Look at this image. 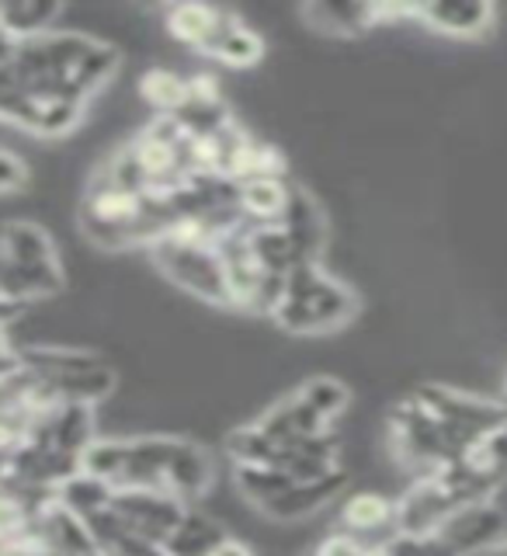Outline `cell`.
I'll use <instances>...</instances> for the list:
<instances>
[{
    "mask_svg": "<svg viewBox=\"0 0 507 556\" xmlns=\"http://www.w3.org/2000/svg\"><path fill=\"white\" fill-rule=\"evenodd\" d=\"M80 469L109 480L115 491L143 486V491H164L181 504L199 501L213 483L208 452L188 439H170V434L94 439L84 452Z\"/></svg>",
    "mask_w": 507,
    "mask_h": 556,
    "instance_id": "1",
    "label": "cell"
},
{
    "mask_svg": "<svg viewBox=\"0 0 507 556\" xmlns=\"http://www.w3.org/2000/svg\"><path fill=\"white\" fill-rule=\"evenodd\" d=\"M118 49L84 31H46L11 46L4 60L17 87L87 104L118 70Z\"/></svg>",
    "mask_w": 507,
    "mask_h": 556,
    "instance_id": "2",
    "label": "cell"
},
{
    "mask_svg": "<svg viewBox=\"0 0 507 556\" xmlns=\"http://www.w3.org/2000/svg\"><path fill=\"white\" fill-rule=\"evenodd\" d=\"M56 292H63V265L52 237L31 219L0 226V295L28 306Z\"/></svg>",
    "mask_w": 507,
    "mask_h": 556,
    "instance_id": "3",
    "label": "cell"
},
{
    "mask_svg": "<svg viewBox=\"0 0 507 556\" xmlns=\"http://www.w3.org/2000/svg\"><path fill=\"white\" fill-rule=\"evenodd\" d=\"M358 313V295L352 286L320 268V261H306L289 271L282 300L275 306V324L289 334H330Z\"/></svg>",
    "mask_w": 507,
    "mask_h": 556,
    "instance_id": "4",
    "label": "cell"
},
{
    "mask_svg": "<svg viewBox=\"0 0 507 556\" xmlns=\"http://www.w3.org/2000/svg\"><path fill=\"white\" fill-rule=\"evenodd\" d=\"M22 369H28L39 379L56 404L94 407L115 390V372L98 355L80 352V348H60V344L22 348Z\"/></svg>",
    "mask_w": 507,
    "mask_h": 556,
    "instance_id": "5",
    "label": "cell"
},
{
    "mask_svg": "<svg viewBox=\"0 0 507 556\" xmlns=\"http://www.w3.org/2000/svg\"><path fill=\"white\" fill-rule=\"evenodd\" d=\"M393 445H396V456L404 459L407 466L421 469L424 473H434L448 463H456L466 452L459 448V442L442 428V421L434 417L421 400L407 396L404 404L393 410Z\"/></svg>",
    "mask_w": 507,
    "mask_h": 556,
    "instance_id": "6",
    "label": "cell"
},
{
    "mask_svg": "<svg viewBox=\"0 0 507 556\" xmlns=\"http://www.w3.org/2000/svg\"><path fill=\"white\" fill-rule=\"evenodd\" d=\"M150 257L174 286H181L195 300H205L213 306H233L216 248H181V243L170 240H153Z\"/></svg>",
    "mask_w": 507,
    "mask_h": 556,
    "instance_id": "7",
    "label": "cell"
},
{
    "mask_svg": "<svg viewBox=\"0 0 507 556\" xmlns=\"http://www.w3.org/2000/svg\"><path fill=\"white\" fill-rule=\"evenodd\" d=\"M421 404L439 417L442 428L459 442V448H473L483 434L507 425V407L500 400H483L473 393H459L448 387H421L414 393Z\"/></svg>",
    "mask_w": 507,
    "mask_h": 556,
    "instance_id": "8",
    "label": "cell"
},
{
    "mask_svg": "<svg viewBox=\"0 0 507 556\" xmlns=\"http://www.w3.org/2000/svg\"><path fill=\"white\" fill-rule=\"evenodd\" d=\"M112 511L126 521L129 532H136L139 539H147V543H153V546H164L170 539V532L181 526V518H185L188 508L178 497H170L164 491L126 486V491H115Z\"/></svg>",
    "mask_w": 507,
    "mask_h": 556,
    "instance_id": "9",
    "label": "cell"
},
{
    "mask_svg": "<svg viewBox=\"0 0 507 556\" xmlns=\"http://www.w3.org/2000/svg\"><path fill=\"white\" fill-rule=\"evenodd\" d=\"M439 539L456 556H483L500 539H507V515L494 501L462 504L459 511H452L439 526Z\"/></svg>",
    "mask_w": 507,
    "mask_h": 556,
    "instance_id": "10",
    "label": "cell"
},
{
    "mask_svg": "<svg viewBox=\"0 0 507 556\" xmlns=\"http://www.w3.org/2000/svg\"><path fill=\"white\" fill-rule=\"evenodd\" d=\"M459 497L439 473H424L396 501V532H439L442 521L459 511Z\"/></svg>",
    "mask_w": 507,
    "mask_h": 556,
    "instance_id": "11",
    "label": "cell"
},
{
    "mask_svg": "<svg viewBox=\"0 0 507 556\" xmlns=\"http://www.w3.org/2000/svg\"><path fill=\"white\" fill-rule=\"evenodd\" d=\"M31 532L42 539V546L52 556H94V539L87 532L84 521L66 511L56 497H42L35 504V515H31Z\"/></svg>",
    "mask_w": 507,
    "mask_h": 556,
    "instance_id": "12",
    "label": "cell"
},
{
    "mask_svg": "<svg viewBox=\"0 0 507 556\" xmlns=\"http://www.w3.org/2000/svg\"><path fill=\"white\" fill-rule=\"evenodd\" d=\"M347 486V477L341 469L327 473L320 480H292L278 497H271L268 504H261V515H268L275 521H300L317 515L320 508H327L330 501H338Z\"/></svg>",
    "mask_w": 507,
    "mask_h": 556,
    "instance_id": "13",
    "label": "cell"
},
{
    "mask_svg": "<svg viewBox=\"0 0 507 556\" xmlns=\"http://www.w3.org/2000/svg\"><path fill=\"white\" fill-rule=\"evenodd\" d=\"M278 226L289 233V240L295 243V251L303 254V261H320L327 248V219H324V208L306 188L289 185V202H286V213L278 216Z\"/></svg>",
    "mask_w": 507,
    "mask_h": 556,
    "instance_id": "14",
    "label": "cell"
},
{
    "mask_svg": "<svg viewBox=\"0 0 507 556\" xmlns=\"http://www.w3.org/2000/svg\"><path fill=\"white\" fill-rule=\"evenodd\" d=\"M417 22L428 28L452 35V39H480L494 28L497 8L494 4H456V0H442V4H414Z\"/></svg>",
    "mask_w": 507,
    "mask_h": 556,
    "instance_id": "15",
    "label": "cell"
},
{
    "mask_svg": "<svg viewBox=\"0 0 507 556\" xmlns=\"http://www.w3.org/2000/svg\"><path fill=\"white\" fill-rule=\"evenodd\" d=\"M199 52L216 56L230 66H254L261 56H265V42H261L257 31L243 25L237 14L219 8L216 25H213V31H208V39L199 46Z\"/></svg>",
    "mask_w": 507,
    "mask_h": 556,
    "instance_id": "16",
    "label": "cell"
},
{
    "mask_svg": "<svg viewBox=\"0 0 507 556\" xmlns=\"http://www.w3.org/2000/svg\"><path fill=\"white\" fill-rule=\"evenodd\" d=\"M341 521H344V532H352V535H376V532L390 535L396 532V501L386 494H372V491L352 494L341 508Z\"/></svg>",
    "mask_w": 507,
    "mask_h": 556,
    "instance_id": "17",
    "label": "cell"
},
{
    "mask_svg": "<svg viewBox=\"0 0 507 556\" xmlns=\"http://www.w3.org/2000/svg\"><path fill=\"white\" fill-rule=\"evenodd\" d=\"M289 202L286 178H248L237 181V208L248 223H278Z\"/></svg>",
    "mask_w": 507,
    "mask_h": 556,
    "instance_id": "18",
    "label": "cell"
},
{
    "mask_svg": "<svg viewBox=\"0 0 507 556\" xmlns=\"http://www.w3.org/2000/svg\"><path fill=\"white\" fill-rule=\"evenodd\" d=\"M60 14L63 8L46 4V0H11V4H0V35H8L11 42L39 39L52 31Z\"/></svg>",
    "mask_w": 507,
    "mask_h": 556,
    "instance_id": "19",
    "label": "cell"
},
{
    "mask_svg": "<svg viewBox=\"0 0 507 556\" xmlns=\"http://www.w3.org/2000/svg\"><path fill=\"white\" fill-rule=\"evenodd\" d=\"M52 497H56L66 511H74L80 521H87V518L101 515L104 508H112L115 486L109 480L91 477V473H84V469H77L74 477H66L56 491H52Z\"/></svg>",
    "mask_w": 507,
    "mask_h": 556,
    "instance_id": "20",
    "label": "cell"
},
{
    "mask_svg": "<svg viewBox=\"0 0 507 556\" xmlns=\"http://www.w3.org/2000/svg\"><path fill=\"white\" fill-rule=\"evenodd\" d=\"M303 17L330 35H362L382 22L379 4H306Z\"/></svg>",
    "mask_w": 507,
    "mask_h": 556,
    "instance_id": "21",
    "label": "cell"
},
{
    "mask_svg": "<svg viewBox=\"0 0 507 556\" xmlns=\"http://www.w3.org/2000/svg\"><path fill=\"white\" fill-rule=\"evenodd\" d=\"M226 539L223 526L213 518H205L199 511H185L181 526L170 532V539L164 543L167 556H208Z\"/></svg>",
    "mask_w": 507,
    "mask_h": 556,
    "instance_id": "22",
    "label": "cell"
},
{
    "mask_svg": "<svg viewBox=\"0 0 507 556\" xmlns=\"http://www.w3.org/2000/svg\"><path fill=\"white\" fill-rule=\"evenodd\" d=\"M226 452L237 466H275L278 469V456H282V442L268 439L257 425H240L237 431H230L226 439Z\"/></svg>",
    "mask_w": 507,
    "mask_h": 556,
    "instance_id": "23",
    "label": "cell"
},
{
    "mask_svg": "<svg viewBox=\"0 0 507 556\" xmlns=\"http://www.w3.org/2000/svg\"><path fill=\"white\" fill-rule=\"evenodd\" d=\"M219 17V8H208V4H178V8H167V31L174 35L178 42H185L188 49H195L208 39Z\"/></svg>",
    "mask_w": 507,
    "mask_h": 556,
    "instance_id": "24",
    "label": "cell"
},
{
    "mask_svg": "<svg viewBox=\"0 0 507 556\" xmlns=\"http://www.w3.org/2000/svg\"><path fill=\"white\" fill-rule=\"evenodd\" d=\"M233 483H237V491L248 497L251 504H268L271 497H278L286 491V486L292 483L289 473H282V469H275V466H237L233 469Z\"/></svg>",
    "mask_w": 507,
    "mask_h": 556,
    "instance_id": "25",
    "label": "cell"
},
{
    "mask_svg": "<svg viewBox=\"0 0 507 556\" xmlns=\"http://www.w3.org/2000/svg\"><path fill=\"white\" fill-rule=\"evenodd\" d=\"M295 396H300L303 404H306L313 414H317V417H324L327 425L334 421V417L347 407V387H344L341 379H330V376L306 379Z\"/></svg>",
    "mask_w": 507,
    "mask_h": 556,
    "instance_id": "26",
    "label": "cell"
},
{
    "mask_svg": "<svg viewBox=\"0 0 507 556\" xmlns=\"http://www.w3.org/2000/svg\"><path fill=\"white\" fill-rule=\"evenodd\" d=\"M139 91H143V98L153 104L161 115H170L178 112L185 98H188V80L170 74V70H150V74H143V80H139Z\"/></svg>",
    "mask_w": 507,
    "mask_h": 556,
    "instance_id": "27",
    "label": "cell"
},
{
    "mask_svg": "<svg viewBox=\"0 0 507 556\" xmlns=\"http://www.w3.org/2000/svg\"><path fill=\"white\" fill-rule=\"evenodd\" d=\"M372 553L376 556H456L439 539V532H390Z\"/></svg>",
    "mask_w": 507,
    "mask_h": 556,
    "instance_id": "28",
    "label": "cell"
},
{
    "mask_svg": "<svg viewBox=\"0 0 507 556\" xmlns=\"http://www.w3.org/2000/svg\"><path fill=\"white\" fill-rule=\"evenodd\" d=\"M28 185V164L17 153L0 147V195H14Z\"/></svg>",
    "mask_w": 507,
    "mask_h": 556,
    "instance_id": "29",
    "label": "cell"
},
{
    "mask_svg": "<svg viewBox=\"0 0 507 556\" xmlns=\"http://www.w3.org/2000/svg\"><path fill=\"white\" fill-rule=\"evenodd\" d=\"M317 556H376V553L365 546L358 535H352V532H334V535H327L324 543H320Z\"/></svg>",
    "mask_w": 507,
    "mask_h": 556,
    "instance_id": "30",
    "label": "cell"
},
{
    "mask_svg": "<svg viewBox=\"0 0 507 556\" xmlns=\"http://www.w3.org/2000/svg\"><path fill=\"white\" fill-rule=\"evenodd\" d=\"M17 369H22V348H14L8 330H0V379L14 376Z\"/></svg>",
    "mask_w": 507,
    "mask_h": 556,
    "instance_id": "31",
    "label": "cell"
},
{
    "mask_svg": "<svg viewBox=\"0 0 507 556\" xmlns=\"http://www.w3.org/2000/svg\"><path fill=\"white\" fill-rule=\"evenodd\" d=\"M208 556H254V549L248 546V543H240V539H233V535H226L223 543L208 553Z\"/></svg>",
    "mask_w": 507,
    "mask_h": 556,
    "instance_id": "32",
    "label": "cell"
},
{
    "mask_svg": "<svg viewBox=\"0 0 507 556\" xmlns=\"http://www.w3.org/2000/svg\"><path fill=\"white\" fill-rule=\"evenodd\" d=\"M22 313H25L22 303H11V300H4V295H0V330H8L17 317H22Z\"/></svg>",
    "mask_w": 507,
    "mask_h": 556,
    "instance_id": "33",
    "label": "cell"
},
{
    "mask_svg": "<svg viewBox=\"0 0 507 556\" xmlns=\"http://www.w3.org/2000/svg\"><path fill=\"white\" fill-rule=\"evenodd\" d=\"M500 404L507 407V379H504V400H500Z\"/></svg>",
    "mask_w": 507,
    "mask_h": 556,
    "instance_id": "34",
    "label": "cell"
}]
</instances>
